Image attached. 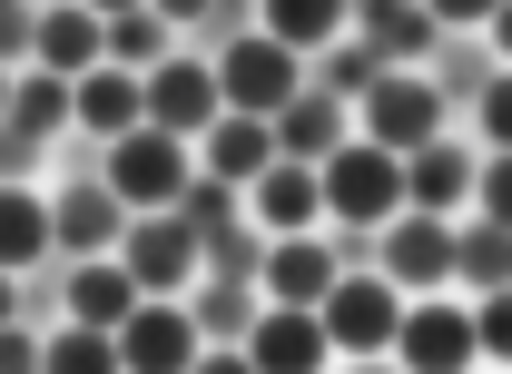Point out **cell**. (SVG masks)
Wrapping results in <instances>:
<instances>
[{
  "mask_svg": "<svg viewBox=\"0 0 512 374\" xmlns=\"http://www.w3.org/2000/svg\"><path fill=\"white\" fill-rule=\"evenodd\" d=\"M404 197H414V207H453V197H473V158L444 148V138H424V148L404 158Z\"/></svg>",
  "mask_w": 512,
  "mask_h": 374,
  "instance_id": "20",
  "label": "cell"
},
{
  "mask_svg": "<svg viewBox=\"0 0 512 374\" xmlns=\"http://www.w3.org/2000/svg\"><path fill=\"white\" fill-rule=\"evenodd\" d=\"M473 325H483V355L512 365V286H493V306H473Z\"/></svg>",
  "mask_w": 512,
  "mask_h": 374,
  "instance_id": "27",
  "label": "cell"
},
{
  "mask_svg": "<svg viewBox=\"0 0 512 374\" xmlns=\"http://www.w3.org/2000/svg\"><path fill=\"white\" fill-rule=\"evenodd\" d=\"M119 365H138V374L197 365V315H178L168 296H138V306L119 315Z\"/></svg>",
  "mask_w": 512,
  "mask_h": 374,
  "instance_id": "7",
  "label": "cell"
},
{
  "mask_svg": "<svg viewBox=\"0 0 512 374\" xmlns=\"http://www.w3.org/2000/svg\"><path fill=\"white\" fill-rule=\"evenodd\" d=\"M453 237L444 227H434V217H414V227H394V237H384V276H394V286H444L453 276Z\"/></svg>",
  "mask_w": 512,
  "mask_h": 374,
  "instance_id": "16",
  "label": "cell"
},
{
  "mask_svg": "<svg viewBox=\"0 0 512 374\" xmlns=\"http://www.w3.org/2000/svg\"><path fill=\"white\" fill-rule=\"evenodd\" d=\"M69 119L89 128V138H128V128L148 119V79H128V69H79V79H69Z\"/></svg>",
  "mask_w": 512,
  "mask_h": 374,
  "instance_id": "11",
  "label": "cell"
},
{
  "mask_svg": "<svg viewBox=\"0 0 512 374\" xmlns=\"http://www.w3.org/2000/svg\"><path fill=\"white\" fill-rule=\"evenodd\" d=\"M60 109H69V89H60V79H20V89H10V119H20V128H50Z\"/></svg>",
  "mask_w": 512,
  "mask_h": 374,
  "instance_id": "25",
  "label": "cell"
},
{
  "mask_svg": "<svg viewBox=\"0 0 512 374\" xmlns=\"http://www.w3.org/2000/svg\"><path fill=\"white\" fill-rule=\"evenodd\" d=\"M158 30H168L158 10H119V30H109V50H119V60H138V69H158Z\"/></svg>",
  "mask_w": 512,
  "mask_h": 374,
  "instance_id": "24",
  "label": "cell"
},
{
  "mask_svg": "<svg viewBox=\"0 0 512 374\" xmlns=\"http://www.w3.org/2000/svg\"><path fill=\"white\" fill-rule=\"evenodd\" d=\"M10 306H20V286H10V266H0V325H10Z\"/></svg>",
  "mask_w": 512,
  "mask_h": 374,
  "instance_id": "35",
  "label": "cell"
},
{
  "mask_svg": "<svg viewBox=\"0 0 512 374\" xmlns=\"http://www.w3.org/2000/svg\"><path fill=\"white\" fill-rule=\"evenodd\" d=\"M119 187H69V197H50V247H79V256H99L109 237H119Z\"/></svg>",
  "mask_w": 512,
  "mask_h": 374,
  "instance_id": "14",
  "label": "cell"
},
{
  "mask_svg": "<svg viewBox=\"0 0 512 374\" xmlns=\"http://www.w3.org/2000/svg\"><path fill=\"white\" fill-rule=\"evenodd\" d=\"M128 276H138V296H178L197 276V237H188V217L168 227V217H148V227H128Z\"/></svg>",
  "mask_w": 512,
  "mask_h": 374,
  "instance_id": "10",
  "label": "cell"
},
{
  "mask_svg": "<svg viewBox=\"0 0 512 374\" xmlns=\"http://www.w3.org/2000/svg\"><path fill=\"white\" fill-rule=\"evenodd\" d=\"M197 158H207V178L227 187H256L266 168H276V119H247V109H227V119L197 138Z\"/></svg>",
  "mask_w": 512,
  "mask_h": 374,
  "instance_id": "12",
  "label": "cell"
},
{
  "mask_svg": "<svg viewBox=\"0 0 512 374\" xmlns=\"http://www.w3.org/2000/svg\"><path fill=\"white\" fill-rule=\"evenodd\" d=\"M10 365H40V345H30V335H10V325H0V374Z\"/></svg>",
  "mask_w": 512,
  "mask_h": 374,
  "instance_id": "31",
  "label": "cell"
},
{
  "mask_svg": "<svg viewBox=\"0 0 512 374\" xmlns=\"http://www.w3.org/2000/svg\"><path fill=\"white\" fill-rule=\"evenodd\" d=\"M40 365H50V374H109L119 345H109V325H69L60 345H40Z\"/></svg>",
  "mask_w": 512,
  "mask_h": 374,
  "instance_id": "23",
  "label": "cell"
},
{
  "mask_svg": "<svg viewBox=\"0 0 512 374\" xmlns=\"http://www.w3.org/2000/svg\"><path fill=\"white\" fill-rule=\"evenodd\" d=\"M483 138H493V148H512V79H493V89H483Z\"/></svg>",
  "mask_w": 512,
  "mask_h": 374,
  "instance_id": "28",
  "label": "cell"
},
{
  "mask_svg": "<svg viewBox=\"0 0 512 374\" xmlns=\"http://www.w3.org/2000/svg\"><path fill=\"white\" fill-rule=\"evenodd\" d=\"M394 355L424 365V374H453V365L483 355V325H473V306H453V296H424V306L394 325Z\"/></svg>",
  "mask_w": 512,
  "mask_h": 374,
  "instance_id": "5",
  "label": "cell"
},
{
  "mask_svg": "<svg viewBox=\"0 0 512 374\" xmlns=\"http://www.w3.org/2000/svg\"><path fill=\"white\" fill-rule=\"evenodd\" d=\"M493 50H503V60H512V0H503V10H493Z\"/></svg>",
  "mask_w": 512,
  "mask_h": 374,
  "instance_id": "34",
  "label": "cell"
},
{
  "mask_svg": "<svg viewBox=\"0 0 512 374\" xmlns=\"http://www.w3.org/2000/svg\"><path fill=\"white\" fill-rule=\"evenodd\" d=\"M503 0H424V20H444V30H463V20H493Z\"/></svg>",
  "mask_w": 512,
  "mask_h": 374,
  "instance_id": "29",
  "label": "cell"
},
{
  "mask_svg": "<svg viewBox=\"0 0 512 374\" xmlns=\"http://www.w3.org/2000/svg\"><path fill=\"white\" fill-rule=\"evenodd\" d=\"M316 178H325V217H345V227H384L404 207V158L375 148V138H345Z\"/></svg>",
  "mask_w": 512,
  "mask_h": 374,
  "instance_id": "1",
  "label": "cell"
},
{
  "mask_svg": "<svg viewBox=\"0 0 512 374\" xmlns=\"http://www.w3.org/2000/svg\"><path fill=\"white\" fill-rule=\"evenodd\" d=\"M325 286H335V256H325L306 227L266 256V296H276V306H325Z\"/></svg>",
  "mask_w": 512,
  "mask_h": 374,
  "instance_id": "15",
  "label": "cell"
},
{
  "mask_svg": "<svg viewBox=\"0 0 512 374\" xmlns=\"http://www.w3.org/2000/svg\"><path fill=\"white\" fill-rule=\"evenodd\" d=\"M0 119H10V69H0Z\"/></svg>",
  "mask_w": 512,
  "mask_h": 374,
  "instance_id": "37",
  "label": "cell"
},
{
  "mask_svg": "<svg viewBox=\"0 0 512 374\" xmlns=\"http://www.w3.org/2000/svg\"><path fill=\"white\" fill-rule=\"evenodd\" d=\"M128 306H138V276H128V256L99 247L79 276H69V315H79V325H119Z\"/></svg>",
  "mask_w": 512,
  "mask_h": 374,
  "instance_id": "17",
  "label": "cell"
},
{
  "mask_svg": "<svg viewBox=\"0 0 512 374\" xmlns=\"http://www.w3.org/2000/svg\"><path fill=\"white\" fill-rule=\"evenodd\" d=\"M217 119H227L217 69H197V60H158V69H148V128H168V138H207Z\"/></svg>",
  "mask_w": 512,
  "mask_h": 374,
  "instance_id": "6",
  "label": "cell"
},
{
  "mask_svg": "<svg viewBox=\"0 0 512 374\" xmlns=\"http://www.w3.org/2000/svg\"><path fill=\"white\" fill-rule=\"evenodd\" d=\"M345 148V109H335V89H296L286 109H276V158H335Z\"/></svg>",
  "mask_w": 512,
  "mask_h": 374,
  "instance_id": "13",
  "label": "cell"
},
{
  "mask_svg": "<svg viewBox=\"0 0 512 374\" xmlns=\"http://www.w3.org/2000/svg\"><path fill=\"white\" fill-rule=\"evenodd\" d=\"M256 217H266L276 237L316 227V217H325V178H316V168H266V178H256Z\"/></svg>",
  "mask_w": 512,
  "mask_h": 374,
  "instance_id": "18",
  "label": "cell"
},
{
  "mask_svg": "<svg viewBox=\"0 0 512 374\" xmlns=\"http://www.w3.org/2000/svg\"><path fill=\"white\" fill-rule=\"evenodd\" d=\"M30 50H40V60L60 69V79H79V69H99V50H109V40H99V10H89V0H79V10H50Z\"/></svg>",
  "mask_w": 512,
  "mask_h": 374,
  "instance_id": "19",
  "label": "cell"
},
{
  "mask_svg": "<svg viewBox=\"0 0 512 374\" xmlns=\"http://www.w3.org/2000/svg\"><path fill=\"white\" fill-rule=\"evenodd\" d=\"M316 315H325V335H335L345 355H375V345H394V325H404V306H394V276H335Z\"/></svg>",
  "mask_w": 512,
  "mask_h": 374,
  "instance_id": "4",
  "label": "cell"
},
{
  "mask_svg": "<svg viewBox=\"0 0 512 374\" xmlns=\"http://www.w3.org/2000/svg\"><path fill=\"white\" fill-rule=\"evenodd\" d=\"M473 197L493 207V227H512V148H493V168H473Z\"/></svg>",
  "mask_w": 512,
  "mask_h": 374,
  "instance_id": "26",
  "label": "cell"
},
{
  "mask_svg": "<svg viewBox=\"0 0 512 374\" xmlns=\"http://www.w3.org/2000/svg\"><path fill=\"white\" fill-rule=\"evenodd\" d=\"M40 247H50V207H40L30 187H0V266L20 276V266H30Z\"/></svg>",
  "mask_w": 512,
  "mask_h": 374,
  "instance_id": "21",
  "label": "cell"
},
{
  "mask_svg": "<svg viewBox=\"0 0 512 374\" xmlns=\"http://www.w3.org/2000/svg\"><path fill=\"white\" fill-rule=\"evenodd\" d=\"M109 187H119L128 207H178L188 197V138L138 119L128 138H109Z\"/></svg>",
  "mask_w": 512,
  "mask_h": 374,
  "instance_id": "3",
  "label": "cell"
},
{
  "mask_svg": "<svg viewBox=\"0 0 512 374\" xmlns=\"http://www.w3.org/2000/svg\"><path fill=\"white\" fill-rule=\"evenodd\" d=\"M453 266H473V276H512V247H503V237H483V247H463Z\"/></svg>",
  "mask_w": 512,
  "mask_h": 374,
  "instance_id": "30",
  "label": "cell"
},
{
  "mask_svg": "<svg viewBox=\"0 0 512 374\" xmlns=\"http://www.w3.org/2000/svg\"><path fill=\"white\" fill-rule=\"evenodd\" d=\"M355 20V0H266V30L286 40V50H316V40H335Z\"/></svg>",
  "mask_w": 512,
  "mask_h": 374,
  "instance_id": "22",
  "label": "cell"
},
{
  "mask_svg": "<svg viewBox=\"0 0 512 374\" xmlns=\"http://www.w3.org/2000/svg\"><path fill=\"white\" fill-rule=\"evenodd\" d=\"M296 89H306V69H296V50H286L276 30H247V40L217 60V99H227V109H247V119H276Z\"/></svg>",
  "mask_w": 512,
  "mask_h": 374,
  "instance_id": "2",
  "label": "cell"
},
{
  "mask_svg": "<svg viewBox=\"0 0 512 374\" xmlns=\"http://www.w3.org/2000/svg\"><path fill=\"white\" fill-rule=\"evenodd\" d=\"M20 40H40V30H30V20H20V10L0 0V50H20Z\"/></svg>",
  "mask_w": 512,
  "mask_h": 374,
  "instance_id": "32",
  "label": "cell"
},
{
  "mask_svg": "<svg viewBox=\"0 0 512 374\" xmlns=\"http://www.w3.org/2000/svg\"><path fill=\"white\" fill-rule=\"evenodd\" d=\"M434 128H444V99H434L424 79L384 69L375 89H365V138H375V148H394V158H404V148H424Z\"/></svg>",
  "mask_w": 512,
  "mask_h": 374,
  "instance_id": "9",
  "label": "cell"
},
{
  "mask_svg": "<svg viewBox=\"0 0 512 374\" xmlns=\"http://www.w3.org/2000/svg\"><path fill=\"white\" fill-rule=\"evenodd\" d=\"M89 10H148V0H89Z\"/></svg>",
  "mask_w": 512,
  "mask_h": 374,
  "instance_id": "36",
  "label": "cell"
},
{
  "mask_svg": "<svg viewBox=\"0 0 512 374\" xmlns=\"http://www.w3.org/2000/svg\"><path fill=\"white\" fill-rule=\"evenodd\" d=\"M148 10H158V20H197L207 0H148Z\"/></svg>",
  "mask_w": 512,
  "mask_h": 374,
  "instance_id": "33",
  "label": "cell"
},
{
  "mask_svg": "<svg viewBox=\"0 0 512 374\" xmlns=\"http://www.w3.org/2000/svg\"><path fill=\"white\" fill-rule=\"evenodd\" d=\"M335 355V335H325L316 306H276V315H247V365L256 374H316Z\"/></svg>",
  "mask_w": 512,
  "mask_h": 374,
  "instance_id": "8",
  "label": "cell"
}]
</instances>
